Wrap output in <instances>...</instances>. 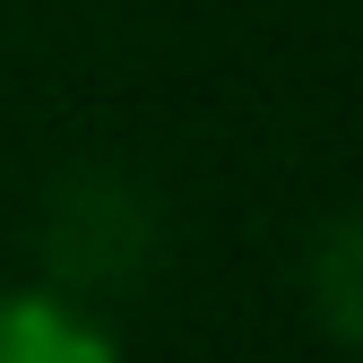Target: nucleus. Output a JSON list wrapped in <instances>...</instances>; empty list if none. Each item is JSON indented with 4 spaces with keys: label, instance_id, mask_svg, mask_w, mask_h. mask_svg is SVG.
<instances>
[{
    "label": "nucleus",
    "instance_id": "nucleus-3",
    "mask_svg": "<svg viewBox=\"0 0 363 363\" xmlns=\"http://www.w3.org/2000/svg\"><path fill=\"white\" fill-rule=\"evenodd\" d=\"M311 311H320V329L337 346H363V208H346L337 225H320V242H311Z\"/></svg>",
    "mask_w": 363,
    "mask_h": 363
},
{
    "label": "nucleus",
    "instance_id": "nucleus-1",
    "mask_svg": "<svg viewBox=\"0 0 363 363\" xmlns=\"http://www.w3.org/2000/svg\"><path fill=\"white\" fill-rule=\"evenodd\" d=\"M43 251L61 286H130L156 251V208L121 173H78L43 208Z\"/></svg>",
    "mask_w": 363,
    "mask_h": 363
},
{
    "label": "nucleus",
    "instance_id": "nucleus-2",
    "mask_svg": "<svg viewBox=\"0 0 363 363\" xmlns=\"http://www.w3.org/2000/svg\"><path fill=\"white\" fill-rule=\"evenodd\" d=\"M0 363H121V346L69 294L26 286V294H0Z\"/></svg>",
    "mask_w": 363,
    "mask_h": 363
}]
</instances>
